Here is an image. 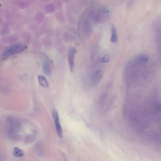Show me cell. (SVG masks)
I'll return each mask as SVG.
<instances>
[{"mask_svg": "<svg viewBox=\"0 0 161 161\" xmlns=\"http://www.w3.org/2000/svg\"><path fill=\"white\" fill-rule=\"evenodd\" d=\"M101 70L98 69L93 74L92 77V82L93 84L96 85L98 84L101 78Z\"/></svg>", "mask_w": 161, "mask_h": 161, "instance_id": "6", "label": "cell"}, {"mask_svg": "<svg viewBox=\"0 0 161 161\" xmlns=\"http://www.w3.org/2000/svg\"><path fill=\"white\" fill-rule=\"evenodd\" d=\"M38 148V150H37V151L38 152V153H39V154H41V151H42V149L41 148V147L39 146V147H38V148ZM41 155V154H40Z\"/></svg>", "mask_w": 161, "mask_h": 161, "instance_id": "12", "label": "cell"}, {"mask_svg": "<svg viewBox=\"0 0 161 161\" xmlns=\"http://www.w3.org/2000/svg\"><path fill=\"white\" fill-rule=\"evenodd\" d=\"M27 48V46L23 44H15L9 46L3 53V56L7 57L22 52Z\"/></svg>", "mask_w": 161, "mask_h": 161, "instance_id": "2", "label": "cell"}, {"mask_svg": "<svg viewBox=\"0 0 161 161\" xmlns=\"http://www.w3.org/2000/svg\"><path fill=\"white\" fill-rule=\"evenodd\" d=\"M43 70L46 75H50L51 74V70L50 64L47 60H45L43 62Z\"/></svg>", "mask_w": 161, "mask_h": 161, "instance_id": "7", "label": "cell"}, {"mask_svg": "<svg viewBox=\"0 0 161 161\" xmlns=\"http://www.w3.org/2000/svg\"><path fill=\"white\" fill-rule=\"evenodd\" d=\"M77 52L76 49L73 47H70L68 52V59L70 71L73 72L74 69V58Z\"/></svg>", "mask_w": 161, "mask_h": 161, "instance_id": "5", "label": "cell"}, {"mask_svg": "<svg viewBox=\"0 0 161 161\" xmlns=\"http://www.w3.org/2000/svg\"><path fill=\"white\" fill-rule=\"evenodd\" d=\"M110 57L109 55L106 54L103 56L101 59V61L102 63H106L110 61Z\"/></svg>", "mask_w": 161, "mask_h": 161, "instance_id": "11", "label": "cell"}, {"mask_svg": "<svg viewBox=\"0 0 161 161\" xmlns=\"http://www.w3.org/2000/svg\"><path fill=\"white\" fill-rule=\"evenodd\" d=\"M52 116L54 120L56 130L59 137L62 138L63 131L60 124L59 114L56 109H54L52 110Z\"/></svg>", "mask_w": 161, "mask_h": 161, "instance_id": "3", "label": "cell"}, {"mask_svg": "<svg viewBox=\"0 0 161 161\" xmlns=\"http://www.w3.org/2000/svg\"><path fill=\"white\" fill-rule=\"evenodd\" d=\"M38 79L39 83L40 85L44 87H48V81L44 76L39 75L38 77Z\"/></svg>", "mask_w": 161, "mask_h": 161, "instance_id": "8", "label": "cell"}, {"mask_svg": "<svg viewBox=\"0 0 161 161\" xmlns=\"http://www.w3.org/2000/svg\"><path fill=\"white\" fill-rule=\"evenodd\" d=\"M13 155L15 157H20L24 155V151L20 148L17 147H15L13 151Z\"/></svg>", "mask_w": 161, "mask_h": 161, "instance_id": "9", "label": "cell"}, {"mask_svg": "<svg viewBox=\"0 0 161 161\" xmlns=\"http://www.w3.org/2000/svg\"><path fill=\"white\" fill-rule=\"evenodd\" d=\"M6 132L8 137L12 140L20 139L21 136L19 132L21 124L20 120L11 116H8L5 119Z\"/></svg>", "mask_w": 161, "mask_h": 161, "instance_id": "1", "label": "cell"}, {"mask_svg": "<svg viewBox=\"0 0 161 161\" xmlns=\"http://www.w3.org/2000/svg\"><path fill=\"white\" fill-rule=\"evenodd\" d=\"M109 11L106 9H102L99 11L96 15L95 21L96 23H102L108 19L109 15Z\"/></svg>", "mask_w": 161, "mask_h": 161, "instance_id": "4", "label": "cell"}, {"mask_svg": "<svg viewBox=\"0 0 161 161\" xmlns=\"http://www.w3.org/2000/svg\"><path fill=\"white\" fill-rule=\"evenodd\" d=\"M118 37L117 31L115 28L113 27L112 29V35H111L110 41L113 43H116L117 41Z\"/></svg>", "mask_w": 161, "mask_h": 161, "instance_id": "10", "label": "cell"}]
</instances>
